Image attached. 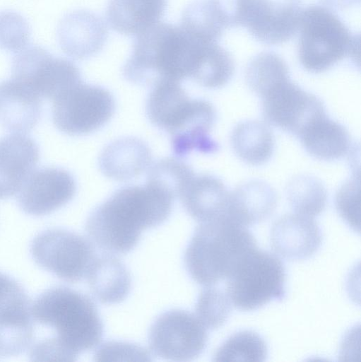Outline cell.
I'll use <instances>...</instances> for the list:
<instances>
[{
  "label": "cell",
  "instance_id": "obj_28",
  "mask_svg": "<svg viewBox=\"0 0 361 362\" xmlns=\"http://www.w3.org/2000/svg\"><path fill=\"white\" fill-rule=\"evenodd\" d=\"M267 354L266 343L258 333L243 330L233 334L225 340L216 351L213 360L264 361Z\"/></svg>",
  "mask_w": 361,
  "mask_h": 362
},
{
  "label": "cell",
  "instance_id": "obj_10",
  "mask_svg": "<svg viewBox=\"0 0 361 362\" xmlns=\"http://www.w3.org/2000/svg\"><path fill=\"white\" fill-rule=\"evenodd\" d=\"M12 78L39 97L53 99L69 86L81 81L78 67L71 61L55 57L37 45H28L13 57Z\"/></svg>",
  "mask_w": 361,
  "mask_h": 362
},
{
  "label": "cell",
  "instance_id": "obj_6",
  "mask_svg": "<svg viewBox=\"0 0 361 362\" xmlns=\"http://www.w3.org/2000/svg\"><path fill=\"white\" fill-rule=\"evenodd\" d=\"M285 269L275 255L259 250L250 252L227 279L226 293L242 310H256L285 296Z\"/></svg>",
  "mask_w": 361,
  "mask_h": 362
},
{
  "label": "cell",
  "instance_id": "obj_15",
  "mask_svg": "<svg viewBox=\"0 0 361 362\" xmlns=\"http://www.w3.org/2000/svg\"><path fill=\"white\" fill-rule=\"evenodd\" d=\"M57 37L63 52L71 58L84 59L99 52L105 44L107 29L97 14L84 10L67 13L60 21Z\"/></svg>",
  "mask_w": 361,
  "mask_h": 362
},
{
  "label": "cell",
  "instance_id": "obj_31",
  "mask_svg": "<svg viewBox=\"0 0 361 362\" xmlns=\"http://www.w3.org/2000/svg\"><path fill=\"white\" fill-rule=\"evenodd\" d=\"M195 310V315L206 329H215L227 320L232 303L226 292L209 286L199 295Z\"/></svg>",
  "mask_w": 361,
  "mask_h": 362
},
{
  "label": "cell",
  "instance_id": "obj_25",
  "mask_svg": "<svg viewBox=\"0 0 361 362\" xmlns=\"http://www.w3.org/2000/svg\"><path fill=\"white\" fill-rule=\"evenodd\" d=\"M225 26L213 0H197L184 10L180 27L197 40L215 42Z\"/></svg>",
  "mask_w": 361,
  "mask_h": 362
},
{
  "label": "cell",
  "instance_id": "obj_9",
  "mask_svg": "<svg viewBox=\"0 0 361 362\" xmlns=\"http://www.w3.org/2000/svg\"><path fill=\"white\" fill-rule=\"evenodd\" d=\"M30 251L39 266L70 283L85 278L96 257L88 240L62 228H49L37 234Z\"/></svg>",
  "mask_w": 361,
  "mask_h": 362
},
{
  "label": "cell",
  "instance_id": "obj_27",
  "mask_svg": "<svg viewBox=\"0 0 361 362\" xmlns=\"http://www.w3.org/2000/svg\"><path fill=\"white\" fill-rule=\"evenodd\" d=\"M31 306L21 284L0 272V327L32 318Z\"/></svg>",
  "mask_w": 361,
  "mask_h": 362
},
{
  "label": "cell",
  "instance_id": "obj_19",
  "mask_svg": "<svg viewBox=\"0 0 361 362\" xmlns=\"http://www.w3.org/2000/svg\"><path fill=\"white\" fill-rule=\"evenodd\" d=\"M276 204V194L269 185L259 180L249 181L230 193L225 215L246 227L268 219Z\"/></svg>",
  "mask_w": 361,
  "mask_h": 362
},
{
  "label": "cell",
  "instance_id": "obj_17",
  "mask_svg": "<svg viewBox=\"0 0 361 362\" xmlns=\"http://www.w3.org/2000/svg\"><path fill=\"white\" fill-rule=\"evenodd\" d=\"M42 112V98L18 81L0 82V124L6 129L25 134L38 123Z\"/></svg>",
  "mask_w": 361,
  "mask_h": 362
},
{
  "label": "cell",
  "instance_id": "obj_20",
  "mask_svg": "<svg viewBox=\"0 0 361 362\" xmlns=\"http://www.w3.org/2000/svg\"><path fill=\"white\" fill-rule=\"evenodd\" d=\"M151 153L141 139L126 137L116 140L102 151L100 167L108 177L118 181L132 180L150 166Z\"/></svg>",
  "mask_w": 361,
  "mask_h": 362
},
{
  "label": "cell",
  "instance_id": "obj_3",
  "mask_svg": "<svg viewBox=\"0 0 361 362\" xmlns=\"http://www.w3.org/2000/svg\"><path fill=\"white\" fill-rule=\"evenodd\" d=\"M203 44L180 26L159 21L136 35L123 74L134 83L153 86L191 78Z\"/></svg>",
  "mask_w": 361,
  "mask_h": 362
},
{
  "label": "cell",
  "instance_id": "obj_26",
  "mask_svg": "<svg viewBox=\"0 0 361 362\" xmlns=\"http://www.w3.org/2000/svg\"><path fill=\"white\" fill-rule=\"evenodd\" d=\"M288 201L297 214L314 217L321 214L326 204V191L322 183L309 175H298L289 183Z\"/></svg>",
  "mask_w": 361,
  "mask_h": 362
},
{
  "label": "cell",
  "instance_id": "obj_4",
  "mask_svg": "<svg viewBox=\"0 0 361 362\" xmlns=\"http://www.w3.org/2000/svg\"><path fill=\"white\" fill-rule=\"evenodd\" d=\"M146 112L154 125L169 133L177 157L193 151L211 153L219 148L209 136L215 121L214 107L206 100L189 98L179 82L162 81L153 86Z\"/></svg>",
  "mask_w": 361,
  "mask_h": 362
},
{
  "label": "cell",
  "instance_id": "obj_33",
  "mask_svg": "<svg viewBox=\"0 0 361 362\" xmlns=\"http://www.w3.org/2000/svg\"><path fill=\"white\" fill-rule=\"evenodd\" d=\"M360 177L350 180L338 190L336 197V209L343 220L355 231L360 228Z\"/></svg>",
  "mask_w": 361,
  "mask_h": 362
},
{
  "label": "cell",
  "instance_id": "obj_14",
  "mask_svg": "<svg viewBox=\"0 0 361 362\" xmlns=\"http://www.w3.org/2000/svg\"><path fill=\"white\" fill-rule=\"evenodd\" d=\"M270 240L276 254L298 261L309 258L319 249L322 233L313 218L296 213L285 215L273 223Z\"/></svg>",
  "mask_w": 361,
  "mask_h": 362
},
{
  "label": "cell",
  "instance_id": "obj_2",
  "mask_svg": "<svg viewBox=\"0 0 361 362\" xmlns=\"http://www.w3.org/2000/svg\"><path fill=\"white\" fill-rule=\"evenodd\" d=\"M174 199L147 183L146 186L122 187L89 215L86 233L101 250L127 253L136 247L143 230L156 227L167 219Z\"/></svg>",
  "mask_w": 361,
  "mask_h": 362
},
{
  "label": "cell",
  "instance_id": "obj_8",
  "mask_svg": "<svg viewBox=\"0 0 361 362\" xmlns=\"http://www.w3.org/2000/svg\"><path fill=\"white\" fill-rule=\"evenodd\" d=\"M115 103L105 88L78 82L52 99V120L61 132L83 135L98 129L113 115Z\"/></svg>",
  "mask_w": 361,
  "mask_h": 362
},
{
  "label": "cell",
  "instance_id": "obj_32",
  "mask_svg": "<svg viewBox=\"0 0 361 362\" xmlns=\"http://www.w3.org/2000/svg\"><path fill=\"white\" fill-rule=\"evenodd\" d=\"M29 25L19 13L11 11L0 12V48L18 52L28 45Z\"/></svg>",
  "mask_w": 361,
  "mask_h": 362
},
{
  "label": "cell",
  "instance_id": "obj_12",
  "mask_svg": "<svg viewBox=\"0 0 361 362\" xmlns=\"http://www.w3.org/2000/svg\"><path fill=\"white\" fill-rule=\"evenodd\" d=\"M263 98V114L270 124L297 136L325 113L321 101L288 79L270 90Z\"/></svg>",
  "mask_w": 361,
  "mask_h": 362
},
{
  "label": "cell",
  "instance_id": "obj_13",
  "mask_svg": "<svg viewBox=\"0 0 361 362\" xmlns=\"http://www.w3.org/2000/svg\"><path fill=\"white\" fill-rule=\"evenodd\" d=\"M76 190L73 176L60 168L34 170L18 192L19 207L25 214L41 216L66 204Z\"/></svg>",
  "mask_w": 361,
  "mask_h": 362
},
{
  "label": "cell",
  "instance_id": "obj_23",
  "mask_svg": "<svg viewBox=\"0 0 361 362\" xmlns=\"http://www.w3.org/2000/svg\"><path fill=\"white\" fill-rule=\"evenodd\" d=\"M298 136L310 154L323 160L339 158L350 147V137L345 128L326 114L311 122Z\"/></svg>",
  "mask_w": 361,
  "mask_h": 362
},
{
  "label": "cell",
  "instance_id": "obj_21",
  "mask_svg": "<svg viewBox=\"0 0 361 362\" xmlns=\"http://www.w3.org/2000/svg\"><path fill=\"white\" fill-rule=\"evenodd\" d=\"M85 278L92 295L101 303H119L131 289V276L126 267L110 254L96 256Z\"/></svg>",
  "mask_w": 361,
  "mask_h": 362
},
{
  "label": "cell",
  "instance_id": "obj_18",
  "mask_svg": "<svg viewBox=\"0 0 361 362\" xmlns=\"http://www.w3.org/2000/svg\"><path fill=\"white\" fill-rule=\"evenodd\" d=\"M230 192L218 178L194 175L178 198L187 212L200 223L224 216Z\"/></svg>",
  "mask_w": 361,
  "mask_h": 362
},
{
  "label": "cell",
  "instance_id": "obj_29",
  "mask_svg": "<svg viewBox=\"0 0 361 362\" xmlns=\"http://www.w3.org/2000/svg\"><path fill=\"white\" fill-rule=\"evenodd\" d=\"M288 70L284 62L272 54H261L249 65L246 79L258 95L264 96L270 90L288 80Z\"/></svg>",
  "mask_w": 361,
  "mask_h": 362
},
{
  "label": "cell",
  "instance_id": "obj_5",
  "mask_svg": "<svg viewBox=\"0 0 361 362\" xmlns=\"http://www.w3.org/2000/svg\"><path fill=\"white\" fill-rule=\"evenodd\" d=\"M256 241L245 226L225 214L200 222L186 248L185 268L198 284L209 286L227 279Z\"/></svg>",
  "mask_w": 361,
  "mask_h": 362
},
{
  "label": "cell",
  "instance_id": "obj_7",
  "mask_svg": "<svg viewBox=\"0 0 361 362\" xmlns=\"http://www.w3.org/2000/svg\"><path fill=\"white\" fill-rule=\"evenodd\" d=\"M299 57L303 66L312 72L328 69L354 45L348 29L327 9L311 6L299 18Z\"/></svg>",
  "mask_w": 361,
  "mask_h": 362
},
{
  "label": "cell",
  "instance_id": "obj_30",
  "mask_svg": "<svg viewBox=\"0 0 361 362\" xmlns=\"http://www.w3.org/2000/svg\"><path fill=\"white\" fill-rule=\"evenodd\" d=\"M194 175L192 168L184 161L165 158L150 166L146 183L162 189L175 198L178 197Z\"/></svg>",
  "mask_w": 361,
  "mask_h": 362
},
{
  "label": "cell",
  "instance_id": "obj_16",
  "mask_svg": "<svg viewBox=\"0 0 361 362\" xmlns=\"http://www.w3.org/2000/svg\"><path fill=\"white\" fill-rule=\"evenodd\" d=\"M40 158L35 141L24 134L0 139V199L18 193Z\"/></svg>",
  "mask_w": 361,
  "mask_h": 362
},
{
  "label": "cell",
  "instance_id": "obj_24",
  "mask_svg": "<svg viewBox=\"0 0 361 362\" xmlns=\"http://www.w3.org/2000/svg\"><path fill=\"white\" fill-rule=\"evenodd\" d=\"M231 139L236 154L250 164L266 162L273 151V133L261 122L247 121L238 124L232 131Z\"/></svg>",
  "mask_w": 361,
  "mask_h": 362
},
{
  "label": "cell",
  "instance_id": "obj_11",
  "mask_svg": "<svg viewBox=\"0 0 361 362\" xmlns=\"http://www.w3.org/2000/svg\"><path fill=\"white\" fill-rule=\"evenodd\" d=\"M206 329L195 314L184 310H170L160 315L152 324L149 346L161 358L191 361L206 346Z\"/></svg>",
  "mask_w": 361,
  "mask_h": 362
},
{
  "label": "cell",
  "instance_id": "obj_22",
  "mask_svg": "<svg viewBox=\"0 0 361 362\" xmlns=\"http://www.w3.org/2000/svg\"><path fill=\"white\" fill-rule=\"evenodd\" d=\"M166 0H110L107 21L117 33L138 35L159 22Z\"/></svg>",
  "mask_w": 361,
  "mask_h": 362
},
{
  "label": "cell",
  "instance_id": "obj_1",
  "mask_svg": "<svg viewBox=\"0 0 361 362\" xmlns=\"http://www.w3.org/2000/svg\"><path fill=\"white\" fill-rule=\"evenodd\" d=\"M33 320L54 329V335L31 346L32 361H74L101 341L103 325L93 302L66 286L50 288L31 306Z\"/></svg>",
  "mask_w": 361,
  "mask_h": 362
}]
</instances>
